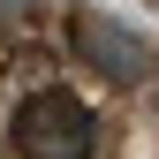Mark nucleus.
<instances>
[{
	"instance_id": "nucleus-1",
	"label": "nucleus",
	"mask_w": 159,
	"mask_h": 159,
	"mask_svg": "<svg viewBox=\"0 0 159 159\" xmlns=\"http://www.w3.org/2000/svg\"><path fill=\"white\" fill-rule=\"evenodd\" d=\"M91 136H98L91 106H84L76 91H61V84L23 91V98H15V114H8V144H15V159H91Z\"/></svg>"
},
{
	"instance_id": "nucleus-2",
	"label": "nucleus",
	"mask_w": 159,
	"mask_h": 159,
	"mask_svg": "<svg viewBox=\"0 0 159 159\" xmlns=\"http://www.w3.org/2000/svg\"><path fill=\"white\" fill-rule=\"evenodd\" d=\"M68 46H76V61L98 68L106 84H144V76H152V46H144V30L114 23L106 8H76V15H68Z\"/></svg>"
},
{
	"instance_id": "nucleus-3",
	"label": "nucleus",
	"mask_w": 159,
	"mask_h": 159,
	"mask_svg": "<svg viewBox=\"0 0 159 159\" xmlns=\"http://www.w3.org/2000/svg\"><path fill=\"white\" fill-rule=\"evenodd\" d=\"M46 8H61V0H0V23H30V15H46Z\"/></svg>"
}]
</instances>
